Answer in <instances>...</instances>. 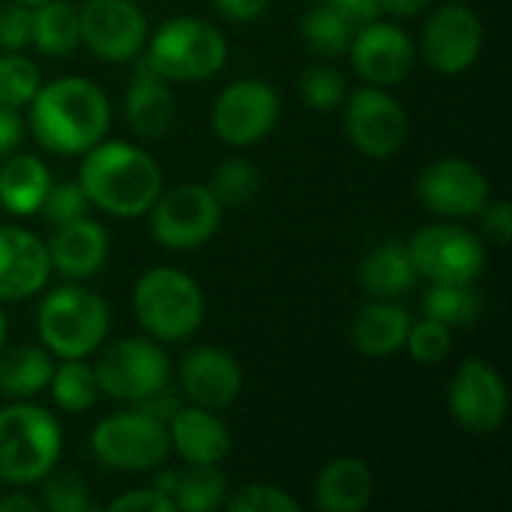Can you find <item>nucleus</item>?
<instances>
[{"label":"nucleus","instance_id":"1","mask_svg":"<svg viewBox=\"0 0 512 512\" xmlns=\"http://www.w3.org/2000/svg\"><path fill=\"white\" fill-rule=\"evenodd\" d=\"M27 123L42 150L81 156L108 135L111 99L84 75H60L36 90Z\"/></svg>","mask_w":512,"mask_h":512},{"label":"nucleus","instance_id":"2","mask_svg":"<svg viewBox=\"0 0 512 512\" xmlns=\"http://www.w3.org/2000/svg\"><path fill=\"white\" fill-rule=\"evenodd\" d=\"M78 186L90 207L117 219H138L162 192V168L144 147L102 138L81 153Z\"/></svg>","mask_w":512,"mask_h":512},{"label":"nucleus","instance_id":"3","mask_svg":"<svg viewBox=\"0 0 512 512\" xmlns=\"http://www.w3.org/2000/svg\"><path fill=\"white\" fill-rule=\"evenodd\" d=\"M111 330V309L102 294L69 282L51 288L36 309L39 345L57 360H84L105 342Z\"/></svg>","mask_w":512,"mask_h":512},{"label":"nucleus","instance_id":"4","mask_svg":"<svg viewBox=\"0 0 512 512\" xmlns=\"http://www.w3.org/2000/svg\"><path fill=\"white\" fill-rule=\"evenodd\" d=\"M63 456V429L57 417L18 399L0 408V483L33 486L42 483Z\"/></svg>","mask_w":512,"mask_h":512},{"label":"nucleus","instance_id":"5","mask_svg":"<svg viewBox=\"0 0 512 512\" xmlns=\"http://www.w3.org/2000/svg\"><path fill=\"white\" fill-rule=\"evenodd\" d=\"M132 312L150 339L174 345L201 330L207 300L189 273L177 267H150L132 288Z\"/></svg>","mask_w":512,"mask_h":512},{"label":"nucleus","instance_id":"6","mask_svg":"<svg viewBox=\"0 0 512 512\" xmlns=\"http://www.w3.org/2000/svg\"><path fill=\"white\" fill-rule=\"evenodd\" d=\"M141 60L165 81L192 84L216 78L228 63V42L219 27L195 15L162 21L141 51Z\"/></svg>","mask_w":512,"mask_h":512},{"label":"nucleus","instance_id":"7","mask_svg":"<svg viewBox=\"0 0 512 512\" xmlns=\"http://www.w3.org/2000/svg\"><path fill=\"white\" fill-rule=\"evenodd\" d=\"M90 453L99 465L123 474L156 471L171 456V441L165 423L141 408L114 411L99 420L90 432Z\"/></svg>","mask_w":512,"mask_h":512},{"label":"nucleus","instance_id":"8","mask_svg":"<svg viewBox=\"0 0 512 512\" xmlns=\"http://www.w3.org/2000/svg\"><path fill=\"white\" fill-rule=\"evenodd\" d=\"M99 393L126 405H138L171 387V360L150 336H129L105 345L93 363Z\"/></svg>","mask_w":512,"mask_h":512},{"label":"nucleus","instance_id":"9","mask_svg":"<svg viewBox=\"0 0 512 512\" xmlns=\"http://www.w3.org/2000/svg\"><path fill=\"white\" fill-rule=\"evenodd\" d=\"M405 243L417 276L432 285L438 282L471 285L483 276L489 264L486 240L450 219L417 228Z\"/></svg>","mask_w":512,"mask_h":512},{"label":"nucleus","instance_id":"10","mask_svg":"<svg viewBox=\"0 0 512 512\" xmlns=\"http://www.w3.org/2000/svg\"><path fill=\"white\" fill-rule=\"evenodd\" d=\"M222 213L225 207L216 201L210 186L201 183H177L162 189L147 210L153 240L171 252H192L210 243L222 225Z\"/></svg>","mask_w":512,"mask_h":512},{"label":"nucleus","instance_id":"11","mask_svg":"<svg viewBox=\"0 0 512 512\" xmlns=\"http://www.w3.org/2000/svg\"><path fill=\"white\" fill-rule=\"evenodd\" d=\"M279 114H282V102L273 84L261 78H240L216 96L210 111V126L222 144L243 150L264 141L276 129Z\"/></svg>","mask_w":512,"mask_h":512},{"label":"nucleus","instance_id":"12","mask_svg":"<svg viewBox=\"0 0 512 512\" xmlns=\"http://www.w3.org/2000/svg\"><path fill=\"white\" fill-rule=\"evenodd\" d=\"M447 405L456 426L474 435H492L507 423L510 393L501 372L483 357H465L447 387Z\"/></svg>","mask_w":512,"mask_h":512},{"label":"nucleus","instance_id":"13","mask_svg":"<svg viewBox=\"0 0 512 512\" xmlns=\"http://www.w3.org/2000/svg\"><path fill=\"white\" fill-rule=\"evenodd\" d=\"M81 45L102 63H135L150 24L135 0H84L78 9Z\"/></svg>","mask_w":512,"mask_h":512},{"label":"nucleus","instance_id":"14","mask_svg":"<svg viewBox=\"0 0 512 512\" xmlns=\"http://www.w3.org/2000/svg\"><path fill=\"white\" fill-rule=\"evenodd\" d=\"M345 132L363 156L384 162L405 147L411 120L402 102L387 93V87L366 84L345 102Z\"/></svg>","mask_w":512,"mask_h":512},{"label":"nucleus","instance_id":"15","mask_svg":"<svg viewBox=\"0 0 512 512\" xmlns=\"http://www.w3.org/2000/svg\"><path fill=\"white\" fill-rule=\"evenodd\" d=\"M483 51V21L459 0H447L432 9L420 33V57L441 75L468 72Z\"/></svg>","mask_w":512,"mask_h":512},{"label":"nucleus","instance_id":"16","mask_svg":"<svg viewBox=\"0 0 512 512\" xmlns=\"http://www.w3.org/2000/svg\"><path fill=\"white\" fill-rule=\"evenodd\" d=\"M417 198L438 219L462 222L477 216L489 201L486 174L459 156H444L426 165L417 177Z\"/></svg>","mask_w":512,"mask_h":512},{"label":"nucleus","instance_id":"17","mask_svg":"<svg viewBox=\"0 0 512 512\" xmlns=\"http://www.w3.org/2000/svg\"><path fill=\"white\" fill-rule=\"evenodd\" d=\"M348 54L357 75L375 87H396L417 66V42L411 33L396 21L381 18L357 24Z\"/></svg>","mask_w":512,"mask_h":512},{"label":"nucleus","instance_id":"18","mask_svg":"<svg viewBox=\"0 0 512 512\" xmlns=\"http://www.w3.org/2000/svg\"><path fill=\"white\" fill-rule=\"evenodd\" d=\"M177 384L189 405L225 411L243 393V369L228 351L216 345H195L177 366Z\"/></svg>","mask_w":512,"mask_h":512},{"label":"nucleus","instance_id":"19","mask_svg":"<svg viewBox=\"0 0 512 512\" xmlns=\"http://www.w3.org/2000/svg\"><path fill=\"white\" fill-rule=\"evenodd\" d=\"M51 258L42 237L21 225H0V303L36 297L51 279Z\"/></svg>","mask_w":512,"mask_h":512},{"label":"nucleus","instance_id":"20","mask_svg":"<svg viewBox=\"0 0 512 512\" xmlns=\"http://www.w3.org/2000/svg\"><path fill=\"white\" fill-rule=\"evenodd\" d=\"M45 246H48L51 270H57L69 282H84L105 267L111 240L96 219L81 216L66 225H57L54 234L45 240Z\"/></svg>","mask_w":512,"mask_h":512},{"label":"nucleus","instance_id":"21","mask_svg":"<svg viewBox=\"0 0 512 512\" xmlns=\"http://www.w3.org/2000/svg\"><path fill=\"white\" fill-rule=\"evenodd\" d=\"M165 429L171 453H177L186 465H219L231 453V429L225 426L219 411L180 405Z\"/></svg>","mask_w":512,"mask_h":512},{"label":"nucleus","instance_id":"22","mask_svg":"<svg viewBox=\"0 0 512 512\" xmlns=\"http://www.w3.org/2000/svg\"><path fill=\"white\" fill-rule=\"evenodd\" d=\"M123 117L138 138H162L177 117L171 81L156 75L141 57L135 60V75L123 93Z\"/></svg>","mask_w":512,"mask_h":512},{"label":"nucleus","instance_id":"23","mask_svg":"<svg viewBox=\"0 0 512 512\" xmlns=\"http://www.w3.org/2000/svg\"><path fill=\"white\" fill-rule=\"evenodd\" d=\"M411 312L405 306H399L396 300H369L363 303L354 318H351V345L357 354L363 357H393L399 351H405V339L411 330Z\"/></svg>","mask_w":512,"mask_h":512},{"label":"nucleus","instance_id":"24","mask_svg":"<svg viewBox=\"0 0 512 512\" xmlns=\"http://www.w3.org/2000/svg\"><path fill=\"white\" fill-rule=\"evenodd\" d=\"M375 495V474L360 456L330 459L312 489V504L321 512H363Z\"/></svg>","mask_w":512,"mask_h":512},{"label":"nucleus","instance_id":"25","mask_svg":"<svg viewBox=\"0 0 512 512\" xmlns=\"http://www.w3.org/2000/svg\"><path fill=\"white\" fill-rule=\"evenodd\" d=\"M51 186V168L33 153H12L0 162V207L9 216L24 219L39 213Z\"/></svg>","mask_w":512,"mask_h":512},{"label":"nucleus","instance_id":"26","mask_svg":"<svg viewBox=\"0 0 512 512\" xmlns=\"http://www.w3.org/2000/svg\"><path fill=\"white\" fill-rule=\"evenodd\" d=\"M357 279L369 297L396 300V297L408 294L420 276H417L414 261L408 255V243L405 240H384L372 252H366V258L360 261Z\"/></svg>","mask_w":512,"mask_h":512},{"label":"nucleus","instance_id":"27","mask_svg":"<svg viewBox=\"0 0 512 512\" xmlns=\"http://www.w3.org/2000/svg\"><path fill=\"white\" fill-rule=\"evenodd\" d=\"M54 372V357L39 345L0 348V396L9 402L39 396Z\"/></svg>","mask_w":512,"mask_h":512},{"label":"nucleus","instance_id":"28","mask_svg":"<svg viewBox=\"0 0 512 512\" xmlns=\"http://www.w3.org/2000/svg\"><path fill=\"white\" fill-rule=\"evenodd\" d=\"M30 45L45 57H69L81 48L78 6L69 0H48L33 6V36Z\"/></svg>","mask_w":512,"mask_h":512},{"label":"nucleus","instance_id":"29","mask_svg":"<svg viewBox=\"0 0 512 512\" xmlns=\"http://www.w3.org/2000/svg\"><path fill=\"white\" fill-rule=\"evenodd\" d=\"M423 315L441 321L450 330L474 327L483 315V297L477 291V282H471V285H453V282L432 285L423 297Z\"/></svg>","mask_w":512,"mask_h":512},{"label":"nucleus","instance_id":"30","mask_svg":"<svg viewBox=\"0 0 512 512\" xmlns=\"http://www.w3.org/2000/svg\"><path fill=\"white\" fill-rule=\"evenodd\" d=\"M228 498V477L219 471V465H189L186 471H177L174 486V510L183 512H213L225 507Z\"/></svg>","mask_w":512,"mask_h":512},{"label":"nucleus","instance_id":"31","mask_svg":"<svg viewBox=\"0 0 512 512\" xmlns=\"http://www.w3.org/2000/svg\"><path fill=\"white\" fill-rule=\"evenodd\" d=\"M300 36L306 42V48L318 57H339L348 51L351 36H354V24L333 9L330 3H315L306 9V15L300 18Z\"/></svg>","mask_w":512,"mask_h":512},{"label":"nucleus","instance_id":"32","mask_svg":"<svg viewBox=\"0 0 512 512\" xmlns=\"http://www.w3.org/2000/svg\"><path fill=\"white\" fill-rule=\"evenodd\" d=\"M45 390L51 393V402L66 414H84L102 396L93 366H87L84 360H63L60 366H54Z\"/></svg>","mask_w":512,"mask_h":512},{"label":"nucleus","instance_id":"33","mask_svg":"<svg viewBox=\"0 0 512 512\" xmlns=\"http://www.w3.org/2000/svg\"><path fill=\"white\" fill-rule=\"evenodd\" d=\"M261 189V171L255 162L249 159H225L216 165L213 180H210V192L216 195V201L228 210V207H246Z\"/></svg>","mask_w":512,"mask_h":512},{"label":"nucleus","instance_id":"34","mask_svg":"<svg viewBox=\"0 0 512 512\" xmlns=\"http://www.w3.org/2000/svg\"><path fill=\"white\" fill-rule=\"evenodd\" d=\"M42 87L39 66L24 51H0V105L24 108Z\"/></svg>","mask_w":512,"mask_h":512},{"label":"nucleus","instance_id":"35","mask_svg":"<svg viewBox=\"0 0 512 512\" xmlns=\"http://www.w3.org/2000/svg\"><path fill=\"white\" fill-rule=\"evenodd\" d=\"M42 510L48 512H93L96 501L84 483V477L72 474V471H51L42 480V498H39Z\"/></svg>","mask_w":512,"mask_h":512},{"label":"nucleus","instance_id":"36","mask_svg":"<svg viewBox=\"0 0 512 512\" xmlns=\"http://www.w3.org/2000/svg\"><path fill=\"white\" fill-rule=\"evenodd\" d=\"M300 96L312 111H336L348 96L345 75L336 66L315 63L300 78Z\"/></svg>","mask_w":512,"mask_h":512},{"label":"nucleus","instance_id":"37","mask_svg":"<svg viewBox=\"0 0 512 512\" xmlns=\"http://www.w3.org/2000/svg\"><path fill=\"white\" fill-rule=\"evenodd\" d=\"M405 351L420 366H438L453 351V330L444 327L435 318L411 321V330H408V339H405Z\"/></svg>","mask_w":512,"mask_h":512},{"label":"nucleus","instance_id":"38","mask_svg":"<svg viewBox=\"0 0 512 512\" xmlns=\"http://www.w3.org/2000/svg\"><path fill=\"white\" fill-rule=\"evenodd\" d=\"M228 512H300V501L273 483H246L231 498H225Z\"/></svg>","mask_w":512,"mask_h":512},{"label":"nucleus","instance_id":"39","mask_svg":"<svg viewBox=\"0 0 512 512\" xmlns=\"http://www.w3.org/2000/svg\"><path fill=\"white\" fill-rule=\"evenodd\" d=\"M87 210H90V201H87L84 189L78 186V180H66V183H54L48 189V195L39 207V216L51 228H57V225H66L72 219L87 216Z\"/></svg>","mask_w":512,"mask_h":512},{"label":"nucleus","instance_id":"40","mask_svg":"<svg viewBox=\"0 0 512 512\" xmlns=\"http://www.w3.org/2000/svg\"><path fill=\"white\" fill-rule=\"evenodd\" d=\"M33 36V9L12 0L0 6V51H24Z\"/></svg>","mask_w":512,"mask_h":512},{"label":"nucleus","instance_id":"41","mask_svg":"<svg viewBox=\"0 0 512 512\" xmlns=\"http://www.w3.org/2000/svg\"><path fill=\"white\" fill-rule=\"evenodd\" d=\"M480 216V237L489 240L492 246L504 249L512 237V207L507 198L486 201V207L477 213Z\"/></svg>","mask_w":512,"mask_h":512},{"label":"nucleus","instance_id":"42","mask_svg":"<svg viewBox=\"0 0 512 512\" xmlns=\"http://www.w3.org/2000/svg\"><path fill=\"white\" fill-rule=\"evenodd\" d=\"M108 510L114 512H174V501L165 498L162 492H156L153 486L150 489H135V492H126L120 498H114L108 504Z\"/></svg>","mask_w":512,"mask_h":512},{"label":"nucleus","instance_id":"43","mask_svg":"<svg viewBox=\"0 0 512 512\" xmlns=\"http://www.w3.org/2000/svg\"><path fill=\"white\" fill-rule=\"evenodd\" d=\"M21 138H24V120L18 108L0 105V162L21 147Z\"/></svg>","mask_w":512,"mask_h":512},{"label":"nucleus","instance_id":"44","mask_svg":"<svg viewBox=\"0 0 512 512\" xmlns=\"http://www.w3.org/2000/svg\"><path fill=\"white\" fill-rule=\"evenodd\" d=\"M216 12L228 21H237V24H246V21H255L267 12L270 0H213Z\"/></svg>","mask_w":512,"mask_h":512},{"label":"nucleus","instance_id":"45","mask_svg":"<svg viewBox=\"0 0 512 512\" xmlns=\"http://www.w3.org/2000/svg\"><path fill=\"white\" fill-rule=\"evenodd\" d=\"M324 3H330L333 9H339L354 27L357 24H366V21H375V18H381V6H378V0H324Z\"/></svg>","mask_w":512,"mask_h":512},{"label":"nucleus","instance_id":"46","mask_svg":"<svg viewBox=\"0 0 512 512\" xmlns=\"http://www.w3.org/2000/svg\"><path fill=\"white\" fill-rule=\"evenodd\" d=\"M381 15H393V18H417L423 15L432 0H378Z\"/></svg>","mask_w":512,"mask_h":512},{"label":"nucleus","instance_id":"47","mask_svg":"<svg viewBox=\"0 0 512 512\" xmlns=\"http://www.w3.org/2000/svg\"><path fill=\"white\" fill-rule=\"evenodd\" d=\"M39 510H42V504H39L33 495H24V492L0 498V512H39Z\"/></svg>","mask_w":512,"mask_h":512},{"label":"nucleus","instance_id":"48","mask_svg":"<svg viewBox=\"0 0 512 512\" xmlns=\"http://www.w3.org/2000/svg\"><path fill=\"white\" fill-rule=\"evenodd\" d=\"M174 486H177V471L174 468H156V477H153V489L162 492L165 498H174Z\"/></svg>","mask_w":512,"mask_h":512},{"label":"nucleus","instance_id":"49","mask_svg":"<svg viewBox=\"0 0 512 512\" xmlns=\"http://www.w3.org/2000/svg\"><path fill=\"white\" fill-rule=\"evenodd\" d=\"M6 336H9V321H6V312H3V303H0V348L6 345Z\"/></svg>","mask_w":512,"mask_h":512},{"label":"nucleus","instance_id":"50","mask_svg":"<svg viewBox=\"0 0 512 512\" xmlns=\"http://www.w3.org/2000/svg\"><path fill=\"white\" fill-rule=\"evenodd\" d=\"M18 3H24V6H30V9H33V6H42V3H48V0H18Z\"/></svg>","mask_w":512,"mask_h":512}]
</instances>
